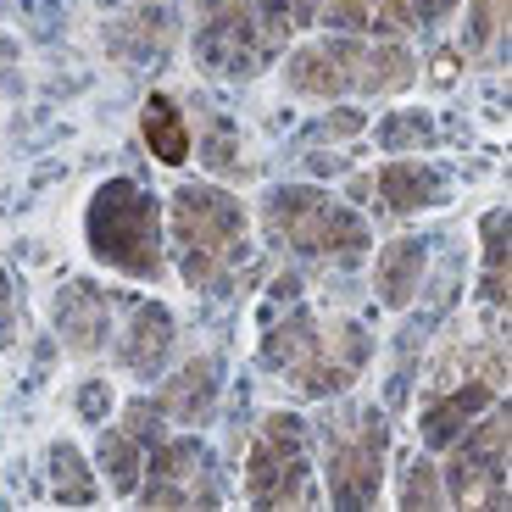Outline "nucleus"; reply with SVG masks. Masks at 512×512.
<instances>
[{
	"instance_id": "a211bd4d",
	"label": "nucleus",
	"mask_w": 512,
	"mask_h": 512,
	"mask_svg": "<svg viewBox=\"0 0 512 512\" xmlns=\"http://www.w3.org/2000/svg\"><path fill=\"white\" fill-rule=\"evenodd\" d=\"M6 329H12V295H6V284H0V340H6Z\"/></svg>"
},
{
	"instance_id": "0eeeda50",
	"label": "nucleus",
	"mask_w": 512,
	"mask_h": 512,
	"mask_svg": "<svg viewBox=\"0 0 512 512\" xmlns=\"http://www.w3.org/2000/svg\"><path fill=\"white\" fill-rule=\"evenodd\" d=\"M451 496L457 501H485L496 507L507 496V423L485 418L474 435L457 446V462H451Z\"/></svg>"
},
{
	"instance_id": "f257e3e1",
	"label": "nucleus",
	"mask_w": 512,
	"mask_h": 512,
	"mask_svg": "<svg viewBox=\"0 0 512 512\" xmlns=\"http://www.w3.org/2000/svg\"><path fill=\"white\" fill-rule=\"evenodd\" d=\"M412 78L407 51L396 45H357V39H334L312 45L290 62V84L307 95H346V90H401Z\"/></svg>"
},
{
	"instance_id": "423d86ee",
	"label": "nucleus",
	"mask_w": 512,
	"mask_h": 512,
	"mask_svg": "<svg viewBox=\"0 0 512 512\" xmlns=\"http://www.w3.org/2000/svg\"><path fill=\"white\" fill-rule=\"evenodd\" d=\"M245 485H251V496L262 501V507L307 496V440H301V423L295 418L262 423V435H256V446H251Z\"/></svg>"
},
{
	"instance_id": "7ed1b4c3",
	"label": "nucleus",
	"mask_w": 512,
	"mask_h": 512,
	"mask_svg": "<svg viewBox=\"0 0 512 512\" xmlns=\"http://www.w3.org/2000/svg\"><path fill=\"white\" fill-rule=\"evenodd\" d=\"M95 251L106 262H117L123 273H151L156 268V206L151 195H140L134 184H112L101 190L90 212Z\"/></svg>"
},
{
	"instance_id": "9d476101",
	"label": "nucleus",
	"mask_w": 512,
	"mask_h": 512,
	"mask_svg": "<svg viewBox=\"0 0 512 512\" xmlns=\"http://www.w3.org/2000/svg\"><path fill=\"white\" fill-rule=\"evenodd\" d=\"M167 340H173V329H167V312H134V329H128V340H123V362L128 368H156L162 362V351H167Z\"/></svg>"
},
{
	"instance_id": "39448f33",
	"label": "nucleus",
	"mask_w": 512,
	"mask_h": 512,
	"mask_svg": "<svg viewBox=\"0 0 512 512\" xmlns=\"http://www.w3.org/2000/svg\"><path fill=\"white\" fill-rule=\"evenodd\" d=\"M379 451L384 429L379 412H346L329 429V496L340 507H362L379 490Z\"/></svg>"
},
{
	"instance_id": "f3484780",
	"label": "nucleus",
	"mask_w": 512,
	"mask_h": 512,
	"mask_svg": "<svg viewBox=\"0 0 512 512\" xmlns=\"http://www.w3.org/2000/svg\"><path fill=\"white\" fill-rule=\"evenodd\" d=\"M407 501L412 507H418V501L423 507H435V479H429V468H412L407 474Z\"/></svg>"
},
{
	"instance_id": "ddd939ff",
	"label": "nucleus",
	"mask_w": 512,
	"mask_h": 512,
	"mask_svg": "<svg viewBox=\"0 0 512 512\" xmlns=\"http://www.w3.org/2000/svg\"><path fill=\"white\" fill-rule=\"evenodd\" d=\"M479 407H490V384H474V390H462V396L429 407V418H423V435H429V446H446V440L457 435V423H468V412H479Z\"/></svg>"
},
{
	"instance_id": "f8f14e48",
	"label": "nucleus",
	"mask_w": 512,
	"mask_h": 512,
	"mask_svg": "<svg viewBox=\"0 0 512 512\" xmlns=\"http://www.w3.org/2000/svg\"><path fill=\"white\" fill-rule=\"evenodd\" d=\"M418 273H423V245H412V240L390 245L384 262H379V295L390 301V307H401V301L412 295V284H418Z\"/></svg>"
},
{
	"instance_id": "2eb2a0df",
	"label": "nucleus",
	"mask_w": 512,
	"mask_h": 512,
	"mask_svg": "<svg viewBox=\"0 0 512 512\" xmlns=\"http://www.w3.org/2000/svg\"><path fill=\"white\" fill-rule=\"evenodd\" d=\"M101 457H106V468H112V485L134 490V457H140V440L128 435V429H117V435H106Z\"/></svg>"
},
{
	"instance_id": "1a4fd4ad",
	"label": "nucleus",
	"mask_w": 512,
	"mask_h": 512,
	"mask_svg": "<svg viewBox=\"0 0 512 512\" xmlns=\"http://www.w3.org/2000/svg\"><path fill=\"white\" fill-rule=\"evenodd\" d=\"M212 362H190V368L179 373V379L167 384V396H162V412H173L179 423H201L206 418V407H212Z\"/></svg>"
},
{
	"instance_id": "dca6fc26",
	"label": "nucleus",
	"mask_w": 512,
	"mask_h": 512,
	"mask_svg": "<svg viewBox=\"0 0 512 512\" xmlns=\"http://www.w3.org/2000/svg\"><path fill=\"white\" fill-rule=\"evenodd\" d=\"M56 490H62L67 501H90V479H84V468H78V451L73 446L56 451Z\"/></svg>"
},
{
	"instance_id": "9b49d317",
	"label": "nucleus",
	"mask_w": 512,
	"mask_h": 512,
	"mask_svg": "<svg viewBox=\"0 0 512 512\" xmlns=\"http://www.w3.org/2000/svg\"><path fill=\"white\" fill-rule=\"evenodd\" d=\"M145 140H151V151L162 156V162H184V156H190V128H184V117L173 112V101H162V95L145 106Z\"/></svg>"
},
{
	"instance_id": "f03ea898",
	"label": "nucleus",
	"mask_w": 512,
	"mask_h": 512,
	"mask_svg": "<svg viewBox=\"0 0 512 512\" xmlns=\"http://www.w3.org/2000/svg\"><path fill=\"white\" fill-rule=\"evenodd\" d=\"M173 229L184 240V268H190L195 284H212L234 256H240V234L245 218L240 206L218 190H184L179 206H173Z\"/></svg>"
},
{
	"instance_id": "6e6552de",
	"label": "nucleus",
	"mask_w": 512,
	"mask_h": 512,
	"mask_svg": "<svg viewBox=\"0 0 512 512\" xmlns=\"http://www.w3.org/2000/svg\"><path fill=\"white\" fill-rule=\"evenodd\" d=\"M106 329H112V307H106V295H95L90 284H78V290H67L62 301V340L73 351H95L106 340Z\"/></svg>"
},
{
	"instance_id": "4468645a",
	"label": "nucleus",
	"mask_w": 512,
	"mask_h": 512,
	"mask_svg": "<svg viewBox=\"0 0 512 512\" xmlns=\"http://www.w3.org/2000/svg\"><path fill=\"white\" fill-rule=\"evenodd\" d=\"M379 190L390 195V206H423V201H435V179L429 173H418V167H384V179H379Z\"/></svg>"
},
{
	"instance_id": "20e7f679",
	"label": "nucleus",
	"mask_w": 512,
	"mask_h": 512,
	"mask_svg": "<svg viewBox=\"0 0 512 512\" xmlns=\"http://www.w3.org/2000/svg\"><path fill=\"white\" fill-rule=\"evenodd\" d=\"M268 229L279 234L284 245H295V251H357L368 234H362V223L351 218V212H340V206H329L323 195L312 190H284L273 195L268 206Z\"/></svg>"
}]
</instances>
